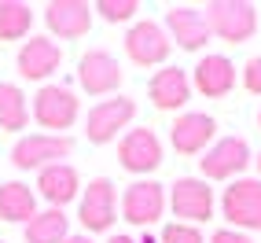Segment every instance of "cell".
<instances>
[{"label": "cell", "instance_id": "cell-13", "mask_svg": "<svg viewBox=\"0 0 261 243\" xmlns=\"http://www.w3.org/2000/svg\"><path fill=\"white\" fill-rule=\"evenodd\" d=\"M214 133H217V121H214L210 114H202V111H184V114L169 126V144L177 148L180 155H199V151H206V144L214 140Z\"/></svg>", "mask_w": 261, "mask_h": 243}, {"label": "cell", "instance_id": "cell-26", "mask_svg": "<svg viewBox=\"0 0 261 243\" xmlns=\"http://www.w3.org/2000/svg\"><path fill=\"white\" fill-rule=\"evenodd\" d=\"M243 85H247V92L261 96V56L247 59V66H243Z\"/></svg>", "mask_w": 261, "mask_h": 243}, {"label": "cell", "instance_id": "cell-14", "mask_svg": "<svg viewBox=\"0 0 261 243\" xmlns=\"http://www.w3.org/2000/svg\"><path fill=\"white\" fill-rule=\"evenodd\" d=\"M166 26H169V41H177L184 52H199L210 41V26H206V15L199 8L173 4L166 11Z\"/></svg>", "mask_w": 261, "mask_h": 243}, {"label": "cell", "instance_id": "cell-9", "mask_svg": "<svg viewBox=\"0 0 261 243\" xmlns=\"http://www.w3.org/2000/svg\"><path fill=\"white\" fill-rule=\"evenodd\" d=\"M169 48H173L169 33L159 22H151V19L133 22L129 33H125V52H129V59L136 66H159V63H166Z\"/></svg>", "mask_w": 261, "mask_h": 243}, {"label": "cell", "instance_id": "cell-12", "mask_svg": "<svg viewBox=\"0 0 261 243\" xmlns=\"http://www.w3.org/2000/svg\"><path fill=\"white\" fill-rule=\"evenodd\" d=\"M114 181L111 177H92L89 188L81 196V206H77V217L85 225V232H107L114 225Z\"/></svg>", "mask_w": 261, "mask_h": 243}, {"label": "cell", "instance_id": "cell-27", "mask_svg": "<svg viewBox=\"0 0 261 243\" xmlns=\"http://www.w3.org/2000/svg\"><path fill=\"white\" fill-rule=\"evenodd\" d=\"M210 243H254L247 232H239V229H217L210 236Z\"/></svg>", "mask_w": 261, "mask_h": 243}, {"label": "cell", "instance_id": "cell-17", "mask_svg": "<svg viewBox=\"0 0 261 243\" xmlns=\"http://www.w3.org/2000/svg\"><path fill=\"white\" fill-rule=\"evenodd\" d=\"M191 85L206 96V100H221L236 89V66L228 56H202L195 63V74H191Z\"/></svg>", "mask_w": 261, "mask_h": 243}, {"label": "cell", "instance_id": "cell-18", "mask_svg": "<svg viewBox=\"0 0 261 243\" xmlns=\"http://www.w3.org/2000/svg\"><path fill=\"white\" fill-rule=\"evenodd\" d=\"M191 100V78L180 66H166L151 78V103L159 111H180Z\"/></svg>", "mask_w": 261, "mask_h": 243}, {"label": "cell", "instance_id": "cell-2", "mask_svg": "<svg viewBox=\"0 0 261 243\" xmlns=\"http://www.w3.org/2000/svg\"><path fill=\"white\" fill-rule=\"evenodd\" d=\"M221 214L232 221V229L239 232H261V181L239 177L224 188L221 196Z\"/></svg>", "mask_w": 261, "mask_h": 243}, {"label": "cell", "instance_id": "cell-11", "mask_svg": "<svg viewBox=\"0 0 261 243\" xmlns=\"http://www.w3.org/2000/svg\"><path fill=\"white\" fill-rule=\"evenodd\" d=\"M118 159L121 166H125L129 173H151L162 166V140L159 133L140 126V129H129L125 136H121L118 144Z\"/></svg>", "mask_w": 261, "mask_h": 243}, {"label": "cell", "instance_id": "cell-1", "mask_svg": "<svg viewBox=\"0 0 261 243\" xmlns=\"http://www.w3.org/2000/svg\"><path fill=\"white\" fill-rule=\"evenodd\" d=\"M206 26L228 44H243L257 33V8L247 0H214L206 4Z\"/></svg>", "mask_w": 261, "mask_h": 243}, {"label": "cell", "instance_id": "cell-20", "mask_svg": "<svg viewBox=\"0 0 261 243\" xmlns=\"http://www.w3.org/2000/svg\"><path fill=\"white\" fill-rule=\"evenodd\" d=\"M0 217L4 221H26L37 217V196L22 181H4L0 184Z\"/></svg>", "mask_w": 261, "mask_h": 243}, {"label": "cell", "instance_id": "cell-7", "mask_svg": "<svg viewBox=\"0 0 261 243\" xmlns=\"http://www.w3.org/2000/svg\"><path fill=\"white\" fill-rule=\"evenodd\" d=\"M169 206L173 214L184 217V225H199L214 217V188L202 177H180L169 188Z\"/></svg>", "mask_w": 261, "mask_h": 243}, {"label": "cell", "instance_id": "cell-30", "mask_svg": "<svg viewBox=\"0 0 261 243\" xmlns=\"http://www.w3.org/2000/svg\"><path fill=\"white\" fill-rule=\"evenodd\" d=\"M257 169H261V155H257Z\"/></svg>", "mask_w": 261, "mask_h": 243}, {"label": "cell", "instance_id": "cell-8", "mask_svg": "<svg viewBox=\"0 0 261 243\" xmlns=\"http://www.w3.org/2000/svg\"><path fill=\"white\" fill-rule=\"evenodd\" d=\"M77 81L89 96H107L125 81V70H121V63L107 48H92V52H85L81 63H77Z\"/></svg>", "mask_w": 261, "mask_h": 243}, {"label": "cell", "instance_id": "cell-15", "mask_svg": "<svg viewBox=\"0 0 261 243\" xmlns=\"http://www.w3.org/2000/svg\"><path fill=\"white\" fill-rule=\"evenodd\" d=\"M19 74L26 81H44L59 70V63H63V48L51 41V37H30L22 48H19Z\"/></svg>", "mask_w": 261, "mask_h": 243}, {"label": "cell", "instance_id": "cell-23", "mask_svg": "<svg viewBox=\"0 0 261 243\" xmlns=\"http://www.w3.org/2000/svg\"><path fill=\"white\" fill-rule=\"evenodd\" d=\"M33 26V8L22 0H0V41H22Z\"/></svg>", "mask_w": 261, "mask_h": 243}, {"label": "cell", "instance_id": "cell-32", "mask_svg": "<svg viewBox=\"0 0 261 243\" xmlns=\"http://www.w3.org/2000/svg\"><path fill=\"white\" fill-rule=\"evenodd\" d=\"M0 243H4V239H0Z\"/></svg>", "mask_w": 261, "mask_h": 243}, {"label": "cell", "instance_id": "cell-16", "mask_svg": "<svg viewBox=\"0 0 261 243\" xmlns=\"http://www.w3.org/2000/svg\"><path fill=\"white\" fill-rule=\"evenodd\" d=\"M92 8L85 4V0H51L44 8V22L51 33H59V37L74 41V37H85V33L92 30Z\"/></svg>", "mask_w": 261, "mask_h": 243}, {"label": "cell", "instance_id": "cell-29", "mask_svg": "<svg viewBox=\"0 0 261 243\" xmlns=\"http://www.w3.org/2000/svg\"><path fill=\"white\" fill-rule=\"evenodd\" d=\"M107 243H136V239H133V236H111Z\"/></svg>", "mask_w": 261, "mask_h": 243}, {"label": "cell", "instance_id": "cell-3", "mask_svg": "<svg viewBox=\"0 0 261 243\" xmlns=\"http://www.w3.org/2000/svg\"><path fill=\"white\" fill-rule=\"evenodd\" d=\"M70 151H74V140L66 133L63 136H56V133H30V136H22V140L11 148V162L19 169H48V166H56L63 159H70Z\"/></svg>", "mask_w": 261, "mask_h": 243}, {"label": "cell", "instance_id": "cell-25", "mask_svg": "<svg viewBox=\"0 0 261 243\" xmlns=\"http://www.w3.org/2000/svg\"><path fill=\"white\" fill-rule=\"evenodd\" d=\"M159 243H202V232L195 229V225H184V221H173L162 229Z\"/></svg>", "mask_w": 261, "mask_h": 243}, {"label": "cell", "instance_id": "cell-4", "mask_svg": "<svg viewBox=\"0 0 261 243\" xmlns=\"http://www.w3.org/2000/svg\"><path fill=\"white\" fill-rule=\"evenodd\" d=\"M77 111H81V103H77L74 89H66V85H44L33 96V118H37V126L51 129L56 136H63V129H70L77 121Z\"/></svg>", "mask_w": 261, "mask_h": 243}, {"label": "cell", "instance_id": "cell-5", "mask_svg": "<svg viewBox=\"0 0 261 243\" xmlns=\"http://www.w3.org/2000/svg\"><path fill=\"white\" fill-rule=\"evenodd\" d=\"M133 118H136V100L129 96L99 100L85 118V136H89V144H111L121 129H129Z\"/></svg>", "mask_w": 261, "mask_h": 243}, {"label": "cell", "instance_id": "cell-28", "mask_svg": "<svg viewBox=\"0 0 261 243\" xmlns=\"http://www.w3.org/2000/svg\"><path fill=\"white\" fill-rule=\"evenodd\" d=\"M63 243H92V239H89V236H66Z\"/></svg>", "mask_w": 261, "mask_h": 243}, {"label": "cell", "instance_id": "cell-22", "mask_svg": "<svg viewBox=\"0 0 261 243\" xmlns=\"http://www.w3.org/2000/svg\"><path fill=\"white\" fill-rule=\"evenodd\" d=\"M26 121H30L26 92L11 81H0V129L19 133V129H26Z\"/></svg>", "mask_w": 261, "mask_h": 243}, {"label": "cell", "instance_id": "cell-10", "mask_svg": "<svg viewBox=\"0 0 261 243\" xmlns=\"http://www.w3.org/2000/svg\"><path fill=\"white\" fill-rule=\"evenodd\" d=\"M166 188L159 181H133L121 196V214L129 225H154L166 214Z\"/></svg>", "mask_w": 261, "mask_h": 243}, {"label": "cell", "instance_id": "cell-31", "mask_svg": "<svg viewBox=\"0 0 261 243\" xmlns=\"http://www.w3.org/2000/svg\"><path fill=\"white\" fill-rule=\"evenodd\" d=\"M257 126H261V111H257Z\"/></svg>", "mask_w": 261, "mask_h": 243}, {"label": "cell", "instance_id": "cell-19", "mask_svg": "<svg viewBox=\"0 0 261 243\" xmlns=\"http://www.w3.org/2000/svg\"><path fill=\"white\" fill-rule=\"evenodd\" d=\"M77 188H81L77 169L66 166V162H56V166H48V169L37 173V192L56 206V210H63L70 199H77Z\"/></svg>", "mask_w": 261, "mask_h": 243}, {"label": "cell", "instance_id": "cell-21", "mask_svg": "<svg viewBox=\"0 0 261 243\" xmlns=\"http://www.w3.org/2000/svg\"><path fill=\"white\" fill-rule=\"evenodd\" d=\"M26 243H63L66 236H70V217H66L63 210H41L37 217H30L26 225Z\"/></svg>", "mask_w": 261, "mask_h": 243}, {"label": "cell", "instance_id": "cell-24", "mask_svg": "<svg viewBox=\"0 0 261 243\" xmlns=\"http://www.w3.org/2000/svg\"><path fill=\"white\" fill-rule=\"evenodd\" d=\"M92 11H99V19L107 22H129L140 11V4L136 0H99V4H92Z\"/></svg>", "mask_w": 261, "mask_h": 243}, {"label": "cell", "instance_id": "cell-6", "mask_svg": "<svg viewBox=\"0 0 261 243\" xmlns=\"http://www.w3.org/2000/svg\"><path fill=\"white\" fill-rule=\"evenodd\" d=\"M247 166H250V144L243 140V136H221L199 159L202 181H232L236 173H243Z\"/></svg>", "mask_w": 261, "mask_h": 243}]
</instances>
